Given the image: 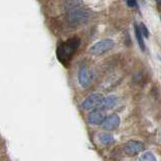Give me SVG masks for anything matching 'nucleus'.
<instances>
[{"label":"nucleus","instance_id":"nucleus-1","mask_svg":"<svg viewBox=\"0 0 161 161\" xmlns=\"http://www.w3.org/2000/svg\"><path fill=\"white\" fill-rule=\"evenodd\" d=\"M80 38L73 37L68 39L67 42H64L58 47L57 49V55L59 62L64 64H68L69 62L72 59V57L75 53V50L78 49L80 45Z\"/></svg>","mask_w":161,"mask_h":161},{"label":"nucleus","instance_id":"nucleus-2","mask_svg":"<svg viewBox=\"0 0 161 161\" xmlns=\"http://www.w3.org/2000/svg\"><path fill=\"white\" fill-rule=\"evenodd\" d=\"M91 15L92 12L90 9L79 6L68 12V21L72 26H79L87 22L91 18Z\"/></svg>","mask_w":161,"mask_h":161},{"label":"nucleus","instance_id":"nucleus-3","mask_svg":"<svg viewBox=\"0 0 161 161\" xmlns=\"http://www.w3.org/2000/svg\"><path fill=\"white\" fill-rule=\"evenodd\" d=\"M114 45H115L114 40L110 38L102 39L100 42H96L95 44H93L90 48V52L95 55H101L110 52L114 47Z\"/></svg>","mask_w":161,"mask_h":161},{"label":"nucleus","instance_id":"nucleus-4","mask_svg":"<svg viewBox=\"0 0 161 161\" xmlns=\"http://www.w3.org/2000/svg\"><path fill=\"white\" fill-rule=\"evenodd\" d=\"M103 100V96L100 93H93L84 100L82 103V109L84 111H93L99 108Z\"/></svg>","mask_w":161,"mask_h":161},{"label":"nucleus","instance_id":"nucleus-5","mask_svg":"<svg viewBox=\"0 0 161 161\" xmlns=\"http://www.w3.org/2000/svg\"><path fill=\"white\" fill-rule=\"evenodd\" d=\"M142 150H144V144L138 140H130L124 146L125 153L131 157L138 155Z\"/></svg>","mask_w":161,"mask_h":161},{"label":"nucleus","instance_id":"nucleus-6","mask_svg":"<svg viewBox=\"0 0 161 161\" xmlns=\"http://www.w3.org/2000/svg\"><path fill=\"white\" fill-rule=\"evenodd\" d=\"M120 122L121 120L119 116L117 114H112L105 118L101 126L106 131H114L116 129H118V127L120 126Z\"/></svg>","mask_w":161,"mask_h":161},{"label":"nucleus","instance_id":"nucleus-7","mask_svg":"<svg viewBox=\"0 0 161 161\" xmlns=\"http://www.w3.org/2000/svg\"><path fill=\"white\" fill-rule=\"evenodd\" d=\"M106 117H107L106 111L100 108H97L93 111H91V113L89 114L88 120H89V123L92 125H101Z\"/></svg>","mask_w":161,"mask_h":161},{"label":"nucleus","instance_id":"nucleus-8","mask_svg":"<svg viewBox=\"0 0 161 161\" xmlns=\"http://www.w3.org/2000/svg\"><path fill=\"white\" fill-rule=\"evenodd\" d=\"M78 80L80 85L82 86L83 88H88L91 82H92V75L89 69L87 67H80L79 69V74H78Z\"/></svg>","mask_w":161,"mask_h":161},{"label":"nucleus","instance_id":"nucleus-9","mask_svg":"<svg viewBox=\"0 0 161 161\" xmlns=\"http://www.w3.org/2000/svg\"><path fill=\"white\" fill-rule=\"evenodd\" d=\"M117 103H118V98L116 97V96H108V97L103 98L99 108L104 111H107V110L114 108Z\"/></svg>","mask_w":161,"mask_h":161},{"label":"nucleus","instance_id":"nucleus-10","mask_svg":"<svg viewBox=\"0 0 161 161\" xmlns=\"http://www.w3.org/2000/svg\"><path fill=\"white\" fill-rule=\"evenodd\" d=\"M82 5V0H65L62 4V8L64 11H70Z\"/></svg>","mask_w":161,"mask_h":161},{"label":"nucleus","instance_id":"nucleus-11","mask_svg":"<svg viewBox=\"0 0 161 161\" xmlns=\"http://www.w3.org/2000/svg\"><path fill=\"white\" fill-rule=\"evenodd\" d=\"M99 141H100V143L102 144V145H104V146H110V145L114 144L115 138L111 134L101 133L99 135Z\"/></svg>","mask_w":161,"mask_h":161},{"label":"nucleus","instance_id":"nucleus-12","mask_svg":"<svg viewBox=\"0 0 161 161\" xmlns=\"http://www.w3.org/2000/svg\"><path fill=\"white\" fill-rule=\"evenodd\" d=\"M134 31H135V36H136V39H137V42H138L139 47L144 52L145 50V43H144V39H143V35L141 34L138 24H136V23L134 25Z\"/></svg>","mask_w":161,"mask_h":161},{"label":"nucleus","instance_id":"nucleus-13","mask_svg":"<svg viewBox=\"0 0 161 161\" xmlns=\"http://www.w3.org/2000/svg\"><path fill=\"white\" fill-rule=\"evenodd\" d=\"M139 161H156V157L153 153H151L148 151V152H144L141 155Z\"/></svg>","mask_w":161,"mask_h":161},{"label":"nucleus","instance_id":"nucleus-14","mask_svg":"<svg viewBox=\"0 0 161 161\" xmlns=\"http://www.w3.org/2000/svg\"><path fill=\"white\" fill-rule=\"evenodd\" d=\"M139 29H140V32H141V34L143 35V37L145 36L146 38H148L149 37V30H148V28L146 27V25L144 24V23H140V26H139Z\"/></svg>","mask_w":161,"mask_h":161},{"label":"nucleus","instance_id":"nucleus-15","mask_svg":"<svg viewBox=\"0 0 161 161\" xmlns=\"http://www.w3.org/2000/svg\"><path fill=\"white\" fill-rule=\"evenodd\" d=\"M127 5L129 7H135L137 5V2L136 0H127Z\"/></svg>","mask_w":161,"mask_h":161},{"label":"nucleus","instance_id":"nucleus-16","mask_svg":"<svg viewBox=\"0 0 161 161\" xmlns=\"http://www.w3.org/2000/svg\"><path fill=\"white\" fill-rule=\"evenodd\" d=\"M155 1H156V3H157L158 5H160V0H155Z\"/></svg>","mask_w":161,"mask_h":161}]
</instances>
